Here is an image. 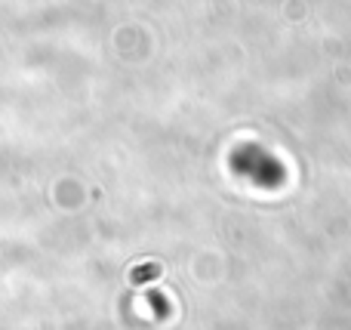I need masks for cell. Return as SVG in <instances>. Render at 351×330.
<instances>
[{"label": "cell", "mask_w": 351, "mask_h": 330, "mask_svg": "<svg viewBox=\"0 0 351 330\" xmlns=\"http://www.w3.org/2000/svg\"><path fill=\"white\" fill-rule=\"evenodd\" d=\"M154 272H158V266H145V269L136 272V281H145V278H152Z\"/></svg>", "instance_id": "1"}]
</instances>
